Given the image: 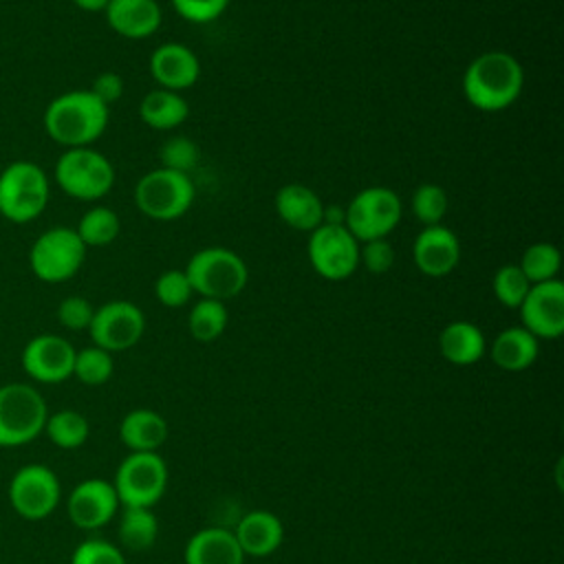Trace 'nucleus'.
Returning <instances> with one entry per match:
<instances>
[{
	"instance_id": "13",
	"label": "nucleus",
	"mask_w": 564,
	"mask_h": 564,
	"mask_svg": "<svg viewBox=\"0 0 564 564\" xmlns=\"http://www.w3.org/2000/svg\"><path fill=\"white\" fill-rule=\"evenodd\" d=\"M88 333L93 344L108 352L128 350L143 337L145 315L134 302L110 300L95 308Z\"/></svg>"
},
{
	"instance_id": "25",
	"label": "nucleus",
	"mask_w": 564,
	"mask_h": 564,
	"mask_svg": "<svg viewBox=\"0 0 564 564\" xmlns=\"http://www.w3.org/2000/svg\"><path fill=\"white\" fill-rule=\"evenodd\" d=\"M119 438L132 452H156L167 438V423L159 412L137 408L121 419Z\"/></svg>"
},
{
	"instance_id": "18",
	"label": "nucleus",
	"mask_w": 564,
	"mask_h": 564,
	"mask_svg": "<svg viewBox=\"0 0 564 564\" xmlns=\"http://www.w3.org/2000/svg\"><path fill=\"white\" fill-rule=\"evenodd\" d=\"M150 75L159 88L181 93L198 82L200 62L189 46L181 42H165L150 55Z\"/></svg>"
},
{
	"instance_id": "37",
	"label": "nucleus",
	"mask_w": 564,
	"mask_h": 564,
	"mask_svg": "<svg viewBox=\"0 0 564 564\" xmlns=\"http://www.w3.org/2000/svg\"><path fill=\"white\" fill-rule=\"evenodd\" d=\"M70 564H126V557L123 551L112 542L90 538L75 546Z\"/></svg>"
},
{
	"instance_id": "27",
	"label": "nucleus",
	"mask_w": 564,
	"mask_h": 564,
	"mask_svg": "<svg viewBox=\"0 0 564 564\" xmlns=\"http://www.w3.org/2000/svg\"><path fill=\"white\" fill-rule=\"evenodd\" d=\"M159 520L145 507H123L119 520V542L130 551H145L156 542Z\"/></svg>"
},
{
	"instance_id": "9",
	"label": "nucleus",
	"mask_w": 564,
	"mask_h": 564,
	"mask_svg": "<svg viewBox=\"0 0 564 564\" xmlns=\"http://www.w3.org/2000/svg\"><path fill=\"white\" fill-rule=\"evenodd\" d=\"M403 216V203L399 194L383 185H370L357 192L346 205L344 227L359 240L368 242L386 238L399 225Z\"/></svg>"
},
{
	"instance_id": "12",
	"label": "nucleus",
	"mask_w": 564,
	"mask_h": 564,
	"mask_svg": "<svg viewBox=\"0 0 564 564\" xmlns=\"http://www.w3.org/2000/svg\"><path fill=\"white\" fill-rule=\"evenodd\" d=\"M306 256L319 278L341 282L359 269V240L344 225H319L308 236Z\"/></svg>"
},
{
	"instance_id": "35",
	"label": "nucleus",
	"mask_w": 564,
	"mask_h": 564,
	"mask_svg": "<svg viewBox=\"0 0 564 564\" xmlns=\"http://www.w3.org/2000/svg\"><path fill=\"white\" fill-rule=\"evenodd\" d=\"M161 159V167L181 172V174H189L198 161H200V148L196 141H192L189 137H170L159 152Z\"/></svg>"
},
{
	"instance_id": "43",
	"label": "nucleus",
	"mask_w": 564,
	"mask_h": 564,
	"mask_svg": "<svg viewBox=\"0 0 564 564\" xmlns=\"http://www.w3.org/2000/svg\"><path fill=\"white\" fill-rule=\"evenodd\" d=\"M77 9H82V11H86V13H99V11H104L106 7H108V2L110 0H70Z\"/></svg>"
},
{
	"instance_id": "24",
	"label": "nucleus",
	"mask_w": 564,
	"mask_h": 564,
	"mask_svg": "<svg viewBox=\"0 0 564 564\" xmlns=\"http://www.w3.org/2000/svg\"><path fill=\"white\" fill-rule=\"evenodd\" d=\"M540 352L538 337H533L527 328L522 326H509L500 330L491 344V361L509 372H520L527 370Z\"/></svg>"
},
{
	"instance_id": "14",
	"label": "nucleus",
	"mask_w": 564,
	"mask_h": 564,
	"mask_svg": "<svg viewBox=\"0 0 564 564\" xmlns=\"http://www.w3.org/2000/svg\"><path fill=\"white\" fill-rule=\"evenodd\" d=\"M73 344L55 333H42L31 337L20 355L24 372L37 383H62L73 377L75 364Z\"/></svg>"
},
{
	"instance_id": "5",
	"label": "nucleus",
	"mask_w": 564,
	"mask_h": 564,
	"mask_svg": "<svg viewBox=\"0 0 564 564\" xmlns=\"http://www.w3.org/2000/svg\"><path fill=\"white\" fill-rule=\"evenodd\" d=\"M48 405L37 388L24 381L0 386V447H22L46 425Z\"/></svg>"
},
{
	"instance_id": "10",
	"label": "nucleus",
	"mask_w": 564,
	"mask_h": 564,
	"mask_svg": "<svg viewBox=\"0 0 564 564\" xmlns=\"http://www.w3.org/2000/svg\"><path fill=\"white\" fill-rule=\"evenodd\" d=\"M112 487L119 505L150 509L165 494L167 465L156 452H132L119 463Z\"/></svg>"
},
{
	"instance_id": "11",
	"label": "nucleus",
	"mask_w": 564,
	"mask_h": 564,
	"mask_svg": "<svg viewBox=\"0 0 564 564\" xmlns=\"http://www.w3.org/2000/svg\"><path fill=\"white\" fill-rule=\"evenodd\" d=\"M7 496L11 509L20 518L37 522L48 518L57 509L62 498V485L51 467L42 463H29L15 469L9 480Z\"/></svg>"
},
{
	"instance_id": "7",
	"label": "nucleus",
	"mask_w": 564,
	"mask_h": 564,
	"mask_svg": "<svg viewBox=\"0 0 564 564\" xmlns=\"http://www.w3.org/2000/svg\"><path fill=\"white\" fill-rule=\"evenodd\" d=\"M86 245L73 227H51L42 231L29 249L33 275L46 284H59L75 278L86 260Z\"/></svg>"
},
{
	"instance_id": "30",
	"label": "nucleus",
	"mask_w": 564,
	"mask_h": 564,
	"mask_svg": "<svg viewBox=\"0 0 564 564\" xmlns=\"http://www.w3.org/2000/svg\"><path fill=\"white\" fill-rule=\"evenodd\" d=\"M44 434L55 447L77 449L88 441L90 425H88V419L77 410H57L48 414Z\"/></svg>"
},
{
	"instance_id": "36",
	"label": "nucleus",
	"mask_w": 564,
	"mask_h": 564,
	"mask_svg": "<svg viewBox=\"0 0 564 564\" xmlns=\"http://www.w3.org/2000/svg\"><path fill=\"white\" fill-rule=\"evenodd\" d=\"M154 295L163 306L178 308L189 302L194 291H192V284L183 269H167L156 278Z\"/></svg>"
},
{
	"instance_id": "16",
	"label": "nucleus",
	"mask_w": 564,
	"mask_h": 564,
	"mask_svg": "<svg viewBox=\"0 0 564 564\" xmlns=\"http://www.w3.org/2000/svg\"><path fill=\"white\" fill-rule=\"evenodd\" d=\"M119 509V498L112 482L104 478H86L73 487L66 500L68 520L84 531L108 524Z\"/></svg>"
},
{
	"instance_id": "19",
	"label": "nucleus",
	"mask_w": 564,
	"mask_h": 564,
	"mask_svg": "<svg viewBox=\"0 0 564 564\" xmlns=\"http://www.w3.org/2000/svg\"><path fill=\"white\" fill-rule=\"evenodd\" d=\"M108 26L126 40H145L161 26L163 13L156 0H110L104 9Z\"/></svg>"
},
{
	"instance_id": "3",
	"label": "nucleus",
	"mask_w": 564,
	"mask_h": 564,
	"mask_svg": "<svg viewBox=\"0 0 564 564\" xmlns=\"http://www.w3.org/2000/svg\"><path fill=\"white\" fill-rule=\"evenodd\" d=\"M51 183L35 161H11L0 172V216L15 225L35 220L48 205Z\"/></svg>"
},
{
	"instance_id": "39",
	"label": "nucleus",
	"mask_w": 564,
	"mask_h": 564,
	"mask_svg": "<svg viewBox=\"0 0 564 564\" xmlns=\"http://www.w3.org/2000/svg\"><path fill=\"white\" fill-rule=\"evenodd\" d=\"M95 306L82 295H68L57 304V322L66 330H88Z\"/></svg>"
},
{
	"instance_id": "32",
	"label": "nucleus",
	"mask_w": 564,
	"mask_h": 564,
	"mask_svg": "<svg viewBox=\"0 0 564 564\" xmlns=\"http://www.w3.org/2000/svg\"><path fill=\"white\" fill-rule=\"evenodd\" d=\"M115 361L112 352L99 348V346H86L75 352V364H73V377L82 381L84 386H101L112 377Z\"/></svg>"
},
{
	"instance_id": "33",
	"label": "nucleus",
	"mask_w": 564,
	"mask_h": 564,
	"mask_svg": "<svg viewBox=\"0 0 564 564\" xmlns=\"http://www.w3.org/2000/svg\"><path fill=\"white\" fill-rule=\"evenodd\" d=\"M410 209L423 227L441 225L443 216L447 214V194L441 185L423 183L414 189L410 198Z\"/></svg>"
},
{
	"instance_id": "4",
	"label": "nucleus",
	"mask_w": 564,
	"mask_h": 564,
	"mask_svg": "<svg viewBox=\"0 0 564 564\" xmlns=\"http://www.w3.org/2000/svg\"><path fill=\"white\" fill-rule=\"evenodd\" d=\"M192 291L209 300H231L242 293L249 280L245 260L227 247L198 249L185 264Z\"/></svg>"
},
{
	"instance_id": "15",
	"label": "nucleus",
	"mask_w": 564,
	"mask_h": 564,
	"mask_svg": "<svg viewBox=\"0 0 564 564\" xmlns=\"http://www.w3.org/2000/svg\"><path fill=\"white\" fill-rule=\"evenodd\" d=\"M520 311V326L538 339H557L564 333V282L560 278L531 284Z\"/></svg>"
},
{
	"instance_id": "1",
	"label": "nucleus",
	"mask_w": 564,
	"mask_h": 564,
	"mask_svg": "<svg viewBox=\"0 0 564 564\" xmlns=\"http://www.w3.org/2000/svg\"><path fill=\"white\" fill-rule=\"evenodd\" d=\"M524 88V68L507 51H487L474 57L463 73L465 99L482 110L498 112L518 101Z\"/></svg>"
},
{
	"instance_id": "23",
	"label": "nucleus",
	"mask_w": 564,
	"mask_h": 564,
	"mask_svg": "<svg viewBox=\"0 0 564 564\" xmlns=\"http://www.w3.org/2000/svg\"><path fill=\"white\" fill-rule=\"evenodd\" d=\"M438 350L454 366H471L485 355L487 339L474 322L456 319L441 330Z\"/></svg>"
},
{
	"instance_id": "26",
	"label": "nucleus",
	"mask_w": 564,
	"mask_h": 564,
	"mask_svg": "<svg viewBox=\"0 0 564 564\" xmlns=\"http://www.w3.org/2000/svg\"><path fill=\"white\" fill-rule=\"evenodd\" d=\"M189 115V104L181 93L154 88L139 104L141 121L152 130H174Z\"/></svg>"
},
{
	"instance_id": "34",
	"label": "nucleus",
	"mask_w": 564,
	"mask_h": 564,
	"mask_svg": "<svg viewBox=\"0 0 564 564\" xmlns=\"http://www.w3.org/2000/svg\"><path fill=\"white\" fill-rule=\"evenodd\" d=\"M491 289L496 300L507 308H518L531 289V282L522 273L518 264H502L491 280Z\"/></svg>"
},
{
	"instance_id": "40",
	"label": "nucleus",
	"mask_w": 564,
	"mask_h": 564,
	"mask_svg": "<svg viewBox=\"0 0 564 564\" xmlns=\"http://www.w3.org/2000/svg\"><path fill=\"white\" fill-rule=\"evenodd\" d=\"M359 264L375 273L381 275L394 264V249L386 238H375L368 242H359Z\"/></svg>"
},
{
	"instance_id": "28",
	"label": "nucleus",
	"mask_w": 564,
	"mask_h": 564,
	"mask_svg": "<svg viewBox=\"0 0 564 564\" xmlns=\"http://www.w3.org/2000/svg\"><path fill=\"white\" fill-rule=\"evenodd\" d=\"M75 231L86 247H106L117 240L121 231V220L115 209L106 205H95L82 214Z\"/></svg>"
},
{
	"instance_id": "2",
	"label": "nucleus",
	"mask_w": 564,
	"mask_h": 564,
	"mask_svg": "<svg viewBox=\"0 0 564 564\" xmlns=\"http://www.w3.org/2000/svg\"><path fill=\"white\" fill-rule=\"evenodd\" d=\"M108 117V106L82 88L53 97L44 108L42 123L46 134L68 150L93 145L106 132Z\"/></svg>"
},
{
	"instance_id": "42",
	"label": "nucleus",
	"mask_w": 564,
	"mask_h": 564,
	"mask_svg": "<svg viewBox=\"0 0 564 564\" xmlns=\"http://www.w3.org/2000/svg\"><path fill=\"white\" fill-rule=\"evenodd\" d=\"M346 223V207L341 205H324L322 225H344Z\"/></svg>"
},
{
	"instance_id": "31",
	"label": "nucleus",
	"mask_w": 564,
	"mask_h": 564,
	"mask_svg": "<svg viewBox=\"0 0 564 564\" xmlns=\"http://www.w3.org/2000/svg\"><path fill=\"white\" fill-rule=\"evenodd\" d=\"M518 267L522 269V273L531 284L549 282L557 278L562 267V256H560V249L551 242H533L524 249Z\"/></svg>"
},
{
	"instance_id": "38",
	"label": "nucleus",
	"mask_w": 564,
	"mask_h": 564,
	"mask_svg": "<svg viewBox=\"0 0 564 564\" xmlns=\"http://www.w3.org/2000/svg\"><path fill=\"white\" fill-rule=\"evenodd\" d=\"M174 11L192 22V24H207V22H214L218 20L231 0H170Z\"/></svg>"
},
{
	"instance_id": "22",
	"label": "nucleus",
	"mask_w": 564,
	"mask_h": 564,
	"mask_svg": "<svg viewBox=\"0 0 564 564\" xmlns=\"http://www.w3.org/2000/svg\"><path fill=\"white\" fill-rule=\"evenodd\" d=\"M185 564H242L245 553L236 535L227 529L207 527L196 531L185 544Z\"/></svg>"
},
{
	"instance_id": "41",
	"label": "nucleus",
	"mask_w": 564,
	"mask_h": 564,
	"mask_svg": "<svg viewBox=\"0 0 564 564\" xmlns=\"http://www.w3.org/2000/svg\"><path fill=\"white\" fill-rule=\"evenodd\" d=\"M88 90L110 108V104H115L123 95V79L115 70H104L93 79V86Z\"/></svg>"
},
{
	"instance_id": "8",
	"label": "nucleus",
	"mask_w": 564,
	"mask_h": 564,
	"mask_svg": "<svg viewBox=\"0 0 564 564\" xmlns=\"http://www.w3.org/2000/svg\"><path fill=\"white\" fill-rule=\"evenodd\" d=\"M194 203V183L189 174L156 167L143 174L134 185L137 209L152 220H176Z\"/></svg>"
},
{
	"instance_id": "21",
	"label": "nucleus",
	"mask_w": 564,
	"mask_h": 564,
	"mask_svg": "<svg viewBox=\"0 0 564 564\" xmlns=\"http://www.w3.org/2000/svg\"><path fill=\"white\" fill-rule=\"evenodd\" d=\"M234 535L245 555L264 557L271 555L282 544L284 527L273 511L253 509L240 518Z\"/></svg>"
},
{
	"instance_id": "29",
	"label": "nucleus",
	"mask_w": 564,
	"mask_h": 564,
	"mask_svg": "<svg viewBox=\"0 0 564 564\" xmlns=\"http://www.w3.org/2000/svg\"><path fill=\"white\" fill-rule=\"evenodd\" d=\"M227 322H229V313L225 308V302L200 297L187 315V330L196 341L207 344L218 339L225 333Z\"/></svg>"
},
{
	"instance_id": "6",
	"label": "nucleus",
	"mask_w": 564,
	"mask_h": 564,
	"mask_svg": "<svg viewBox=\"0 0 564 564\" xmlns=\"http://www.w3.org/2000/svg\"><path fill=\"white\" fill-rule=\"evenodd\" d=\"M57 187L77 200H99L115 185V167L106 154L88 148L64 150L53 167Z\"/></svg>"
},
{
	"instance_id": "20",
	"label": "nucleus",
	"mask_w": 564,
	"mask_h": 564,
	"mask_svg": "<svg viewBox=\"0 0 564 564\" xmlns=\"http://www.w3.org/2000/svg\"><path fill=\"white\" fill-rule=\"evenodd\" d=\"M275 214L284 225L297 231H313L322 225L324 203L315 189L302 183H286L275 192Z\"/></svg>"
},
{
	"instance_id": "17",
	"label": "nucleus",
	"mask_w": 564,
	"mask_h": 564,
	"mask_svg": "<svg viewBox=\"0 0 564 564\" xmlns=\"http://www.w3.org/2000/svg\"><path fill=\"white\" fill-rule=\"evenodd\" d=\"M412 260L427 278H445L460 262L458 236L445 225L423 227L412 245Z\"/></svg>"
}]
</instances>
